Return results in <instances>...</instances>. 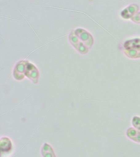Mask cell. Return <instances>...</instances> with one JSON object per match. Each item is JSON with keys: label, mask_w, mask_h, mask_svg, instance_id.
<instances>
[{"label": "cell", "mask_w": 140, "mask_h": 157, "mask_svg": "<svg viewBox=\"0 0 140 157\" xmlns=\"http://www.w3.org/2000/svg\"><path fill=\"white\" fill-rule=\"evenodd\" d=\"M126 135L131 141L140 144V131L138 130L133 127H129L126 130Z\"/></svg>", "instance_id": "2"}, {"label": "cell", "mask_w": 140, "mask_h": 157, "mask_svg": "<svg viewBox=\"0 0 140 157\" xmlns=\"http://www.w3.org/2000/svg\"><path fill=\"white\" fill-rule=\"evenodd\" d=\"M124 48L140 47V39H134L125 41L123 44Z\"/></svg>", "instance_id": "6"}, {"label": "cell", "mask_w": 140, "mask_h": 157, "mask_svg": "<svg viewBox=\"0 0 140 157\" xmlns=\"http://www.w3.org/2000/svg\"><path fill=\"white\" fill-rule=\"evenodd\" d=\"M133 127L140 131V117L134 116L131 120Z\"/></svg>", "instance_id": "7"}, {"label": "cell", "mask_w": 140, "mask_h": 157, "mask_svg": "<svg viewBox=\"0 0 140 157\" xmlns=\"http://www.w3.org/2000/svg\"><path fill=\"white\" fill-rule=\"evenodd\" d=\"M13 144L10 139L7 137H1L0 140V148L1 152L8 153L11 150Z\"/></svg>", "instance_id": "3"}, {"label": "cell", "mask_w": 140, "mask_h": 157, "mask_svg": "<svg viewBox=\"0 0 140 157\" xmlns=\"http://www.w3.org/2000/svg\"><path fill=\"white\" fill-rule=\"evenodd\" d=\"M131 20L134 23L136 24H140V12H138Z\"/></svg>", "instance_id": "8"}, {"label": "cell", "mask_w": 140, "mask_h": 157, "mask_svg": "<svg viewBox=\"0 0 140 157\" xmlns=\"http://www.w3.org/2000/svg\"><path fill=\"white\" fill-rule=\"evenodd\" d=\"M139 10V7L136 3H132L124 9L120 13V15L125 19H131Z\"/></svg>", "instance_id": "1"}, {"label": "cell", "mask_w": 140, "mask_h": 157, "mask_svg": "<svg viewBox=\"0 0 140 157\" xmlns=\"http://www.w3.org/2000/svg\"><path fill=\"white\" fill-rule=\"evenodd\" d=\"M123 52L129 58L137 59L140 58V47L124 48Z\"/></svg>", "instance_id": "5"}, {"label": "cell", "mask_w": 140, "mask_h": 157, "mask_svg": "<svg viewBox=\"0 0 140 157\" xmlns=\"http://www.w3.org/2000/svg\"><path fill=\"white\" fill-rule=\"evenodd\" d=\"M41 153L42 157H57L53 147L46 142L42 147Z\"/></svg>", "instance_id": "4"}]
</instances>
